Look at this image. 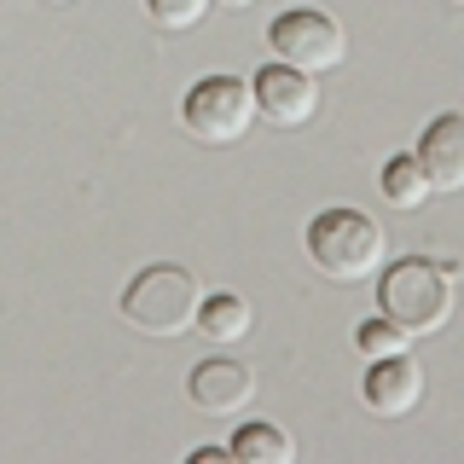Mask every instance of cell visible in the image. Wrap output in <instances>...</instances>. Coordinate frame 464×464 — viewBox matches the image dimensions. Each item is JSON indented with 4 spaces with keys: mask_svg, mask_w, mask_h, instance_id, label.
<instances>
[{
    "mask_svg": "<svg viewBox=\"0 0 464 464\" xmlns=\"http://www.w3.org/2000/svg\"><path fill=\"white\" fill-rule=\"evenodd\" d=\"M453 302H459L453 267H441V261L406 256V261L377 273V314H383L389 325H401L406 337H435V331H447Z\"/></svg>",
    "mask_w": 464,
    "mask_h": 464,
    "instance_id": "1",
    "label": "cell"
},
{
    "mask_svg": "<svg viewBox=\"0 0 464 464\" xmlns=\"http://www.w3.org/2000/svg\"><path fill=\"white\" fill-rule=\"evenodd\" d=\"M383 256H389V232L377 227L366 209L337 203V209H319L308 221V261L337 285L377 279V273H383Z\"/></svg>",
    "mask_w": 464,
    "mask_h": 464,
    "instance_id": "2",
    "label": "cell"
},
{
    "mask_svg": "<svg viewBox=\"0 0 464 464\" xmlns=\"http://www.w3.org/2000/svg\"><path fill=\"white\" fill-rule=\"evenodd\" d=\"M198 302H203V290H198L192 273L174 267V261H151V267H140L128 279L122 319L140 337H186L198 325Z\"/></svg>",
    "mask_w": 464,
    "mask_h": 464,
    "instance_id": "3",
    "label": "cell"
},
{
    "mask_svg": "<svg viewBox=\"0 0 464 464\" xmlns=\"http://www.w3.org/2000/svg\"><path fill=\"white\" fill-rule=\"evenodd\" d=\"M180 122L203 145H238L256 128V87L238 82V76H203V82L186 87Z\"/></svg>",
    "mask_w": 464,
    "mask_h": 464,
    "instance_id": "4",
    "label": "cell"
},
{
    "mask_svg": "<svg viewBox=\"0 0 464 464\" xmlns=\"http://www.w3.org/2000/svg\"><path fill=\"white\" fill-rule=\"evenodd\" d=\"M267 47L285 58V64L308 70V76H325V70H337L348 58V35L337 18H325V12L314 6H296V12H279V18L267 24Z\"/></svg>",
    "mask_w": 464,
    "mask_h": 464,
    "instance_id": "5",
    "label": "cell"
},
{
    "mask_svg": "<svg viewBox=\"0 0 464 464\" xmlns=\"http://www.w3.org/2000/svg\"><path fill=\"white\" fill-rule=\"evenodd\" d=\"M250 87H256V116H267L273 128H302V122H314V111H319L314 76L296 70V64H285V58L261 64Z\"/></svg>",
    "mask_w": 464,
    "mask_h": 464,
    "instance_id": "6",
    "label": "cell"
},
{
    "mask_svg": "<svg viewBox=\"0 0 464 464\" xmlns=\"http://www.w3.org/2000/svg\"><path fill=\"white\" fill-rule=\"evenodd\" d=\"M186 395H192L198 412L232 418V412H244V406L256 401V372L244 366V360H227V354L198 360L192 377H186Z\"/></svg>",
    "mask_w": 464,
    "mask_h": 464,
    "instance_id": "7",
    "label": "cell"
},
{
    "mask_svg": "<svg viewBox=\"0 0 464 464\" xmlns=\"http://www.w3.org/2000/svg\"><path fill=\"white\" fill-rule=\"evenodd\" d=\"M366 406L377 418H412L418 401H424V366L412 354H389V360H372L366 372Z\"/></svg>",
    "mask_w": 464,
    "mask_h": 464,
    "instance_id": "8",
    "label": "cell"
},
{
    "mask_svg": "<svg viewBox=\"0 0 464 464\" xmlns=\"http://www.w3.org/2000/svg\"><path fill=\"white\" fill-rule=\"evenodd\" d=\"M418 169L430 174V192H464V116L447 111L418 134L412 145Z\"/></svg>",
    "mask_w": 464,
    "mask_h": 464,
    "instance_id": "9",
    "label": "cell"
},
{
    "mask_svg": "<svg viewBox=\"0 0 464 464\" xmlns=\"http://www.w3.org/2000/svg\"><path fill=\"white\" fill-rule=\"evenodd\" d=\"M250 325H256L250 302L232 296V290H215V296L198 302V331L209 343H244V337H250Z\"/></svg>",
    "mask_w": 464,
    "mask_h": 464,
    "instance_id": "10",
    "label": "cell"
},
{
    "mask_svg": "<svg viewBox=\"0 0 464 464\" xmlns=\"http://www.w3.org/2000/svg\"><path fill=\"white\" fill-rule=\"evenodd\" d=\"M377 192H383L389 209L412 215V209H424V203H430V174L418 169V157H412V151H406V157H389L383 174H377Z\"/></svg>",
    "mask_w": 464,
    "mask_h": 464,
    "instance_id": "11",
    "label": "cell"
},
{
    "mask_svg": "<svg viewBox=\"0 0 464 464\" xmlns=\"http://www.w3.org/2000/svg\"><path fill=\"white\" fill-rule=\"evenodd\" d=\"M232 459L238 464H290L296 459V441L279 424H267V418H250V424L232 435Z\"/></svg>",
    "mask_w": 464,
    "mask_h": 464,
    "instance_id": "12",
    "label": "cell"
},
{
    "mask_svg": "<svg viewBox=\"0 0 464 464\" xmlns=\"http://www.w3.org/2000/svg\"><path fill=\"white\" fill-rule=\"evenodd\" d=\"M360 354H366V360H389V354H406V343H412V337H406V331L401 325H389V319L383 314H377L372 319V325H360Z\"/></svg>",
    "mask_w": 464,
    "mask_h": 464,
    "instance_id": "13",
    "label": "cell"
},
{
    "mask_svg": "<svg viewBox=\"0 0 464 464\" xmlns=\"http://www.w3.org/2000/svg\"><path fill=\"white\" fill-rule=\"evenodd\" d=\"M209 6L215 0H145V12H151L157 29H198Z\"/></svg>",
    "mask_w": 464,
    "mask_h": 464,
    "instance_id": "14",
    "label": "cell"
},
{
    "mask_svg": "<svg viewBox=\"0 0 464 464\" xmlns=\"http://www.w3.org/2000/svg\"><path fill=\"white\" fill-rule=\"evenodd\" d=\"M232 459V447H198L192 453V464H227Z\"/></svg>",
    "mask_w": 464,
    "mask_h": 464,
    "instance_id": "15",
    "label": "cell"
},
{
    "mask_svg": "<svg viewBox=\"0 0 464 464\" xmlns=\"http://www.w3.org/2000/svg\"><path fill=\"white\" fill-rule=\"evenodd\" d=\"M221 6H232V12H250V6H256V0H221Z\"/></svg>",
    "mask_w": 464,
    "mask_h": 464,
    "instance_id": "16",
    "label": "cell"
},
{
    "mask_svg": "<svg viewBox=\"0 0 464 464\" xmlns=\"http://www.w3.org/2000/svg\"><path fill=\"white\" fill-rule=\"evenodd\" d=\"M53 6H70V0H53Z\"/></svg>",
    "mask_w": 464,
    "mask_h": 464,
    "instance_id": "17",
    "label": "cell"
},
{
    "mask_svg": "<svg viewBox=\"0 0 464 464\" xmlns=\"http://www.w3.org/2000/svg\"><path fill=\"white\" fill-rule=\"evenodd\" d=\"M459 6H464V0H459Z\"/></svg>",
    "mask_w": 464,
    "mask_h": 464,
    "instance_id": "18",
    "label": "cell"
}]
</instances>
